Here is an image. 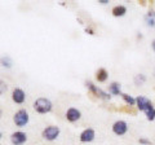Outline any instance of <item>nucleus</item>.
<instances>
[{"label": "nucleus", "instance_id": "obj_1", "mask_svg": "<svg viewBox=\"0 0 155 145\" xmlns=\"http://www.w3.org/2000/svg\"><path fill=\"white\" fill-rule=\"evenodd\" d=\"M34 109L35 112L39 114H47L52 112L53 109V104L49 99H45V97H39L34 101Z\"/></svg>", "mask_w": 155, "mask_h": 145}, {"label": "nucleus", "instance_id": "obj_2", "mask_svg": "<svg viewBox=\"0 0 155 145\" xmlns=\"http://www.w3.org/2000/svg\"><path fill=\"white\" fill-rule=\"evenodd\" d=\"M28 120H30V115H28L26 109H19L13 115V122L16 123L17 127H26Z\"/></svg>", "mask_w": 155, "mask_h": 145}, {"label": "nucleus", "instance_id": "obj_3", "mask_svg": "<svg viewBox=\"0 0 155 145\" xmlns=\"http://www.w3.org/2000/svg\"><path fill=\"white\" fill-rule=\"evenodd\" d=\"M60 133H61L60 127H57V126H48V127L43 130L41 136H43V139L48 140V141H54V140L60 136Z\"/></svg>", "mask_w": 155, "mask_h": 145}, {"label": "nucleus", "instance_id": "obj_4", "mask_svg": "<svg viewBox=\"0 0 155 145\" xmlns=\"http://www.w3.org/2000/svg\"><path fill=\"white\" fill-rule=\"evenodd\" d=\"M85 86H87V88H88L92 93L97 96V97H100V99H102V100H110V99H111V95H109L107 92L102 91V89L100 88V87H97L96 84L92 83V82L87 80V82H85Z\"/></svg>", "mask_w": 155, "mask_h": 145}, {"label": "nucleus", "instance_id": "obj_5", "mask_svg": "<svg viewBox=\"0 0 155 145\" xmlns=\"http://www.w3.org/2000/svg\"><path fill=\"white\" fill-rule=\"evenodd\" d=\"M111 130H113V132L116 136H124V135L128 132V123L123 119H119V120H116V122H114Z\"/></svg>", "mask_w": 155, "mask_h": 145}, {"label": "nucleus", "instance_id": "obj_6", "mask_svg": "<svg viewBox=\"0 0 155 145\" xmlns=\"http://www.w3.org/2000/svg\"><path fill=\"white\" fill-rule=\"evenodd\" d=\"M136 106H137V109L140 112L146 113L149 109L153 108V104H151V101L147 97H145V96H138V97H136Z\"/></svg>", "mask_w": 155, "mask_h": 145}, {"label": "nucleus", "instance_id": "obj_7", "mask_svg": "<svg viewBox=\"0 0 155 145\" xmlns=\"http://www.w3.org/2000/svg\"><path fill=\"white\" fill-rule=\"evenodd\" d=\"M11 141L13 145H23L27 141V135L22 131H16L11 135Z\"/></svg>", "mask_w": 155, "mask_h": 145}, {"label": "nucleus", "instance_id": "obj_8", "mask_svg": "<svg viewBox=\"0 0 155 145\" xmlns=\"http://www.w3.org/2000/svg\"><path fill=\"white\" fill-rule=\"evenodd\" d=\"M12 100L14 101L16 104H23L26 100V93L25 91L19 87H16L13 91H12Z\"/></svg>", "mask_w": 155, "mask_h": 145}, {"label": "nucleus", "instance_id": "obj_9", "mask_svg": "<svg viewBox=\"0 0 155 145\" xmlns=\"http://www.w3.org/2000/svg\"><path fill=\"white\" fill-rule=\"evenodd\" d=\"M96 139V131L93 128H85L84 131H81L79 140L81 143H92Z\"/></svg>", "mask_w": 155, "mask_h": 145}, {"label": "nucleus", "instance_id": "obj_10", "mask_svg": "<svg viewBox=\"0 0 155 145\" xmlns=\"http://www.w3.org/2000/svg\"><path fill=\"white\" fill-rule=\"evenodd\" d=\"M65 117H66V119L69 120V122L74 123V122H78V120L81 118V112L79 109H76V108H70V109H67Z\"/></svg>", "mask_w": 155, "mask_h": 145}, {"label": "nucleus", "instance_id": "obj_11", "mask_svg": "<svg viewBox=\"0 0 155 145\" xmlns=\"http://www.w3.org/2000/svg\"><path fill=\"white\" fill-rule=\"evenodd\" d=\"M109 78V72L106 69H104V67H100L98 70L96 71V79L100 82V83H104V82H106Z\"/></svg>", "mask_w": 155, "mask_h": 145}, {"label": "nucleus", "instance_id": "obj_12", "mask_svg": "<svg viewBox=\"0 0 155 145\" xmlns=\"http://www.w3.org/2000/svg\"><path fill=\"white\" fill-rule=\"evenodd\" d=\"M109 91L111 95H115V96H119L122 95V84L118 83V82H113L110 86H109Z\"/></svg>", "mask_w": 155, "mask_h": 145}, {"label": "nucleus", "instance_id": "obj_13", "mask_svg": "<svg viewBox=\"0 0 155 145\" xmlns=\"http://www.w3.org/2000/svg\"><path fill=\"white\" fill-rule=\"evenodd\" d=\"M113 16L114 17H123L125 13H127V8H125L124 5H116L113 8Z\"/></svg>", "mask_w": 155, "mask_h": 145}, {"label": "nucleus", "instance_id": "obj_14", "mask_svg": "<svg viewBox=\"0 0 155 145\" xmlns=\"http://www.w3.org/2000/svg\"><path fill=\"white\" fill-rule=\"evenodd\" d=\"M146 25L150 27H155V11H149L147 14L145 16Z\"/></svg>", "mask_w": 155, "mask_h": 145}, {"label": "nucleus", "instance_id": "obj_15", "mask_svg": "<svg viewBox=\"0 0 155 145\" xmlns=\"http://www.w3.org/2000/svg\"><path fill=\"white\" fill-rule=\"evenodd\" d=\"M0 65L3 67H7V69H11L13 66V61L9 56H3V57H0Z\"/></svg>", "mask_w": 155, "mask_h": 145}, {"label": "nucleus", "instance_id": "obj_16", "mask_svg": "<svg viewBox=\"0 0 155 145\" xmlns=\"http://www.w3.org/2000/svg\"><path fill=\"white\" fill-rule=\"evenodd\" d=\"M123 97V100L125 101V104H127L129 108H132V106H134L136 105V99L134 97H132L130 95H128V93H122L120 95Z\"/></svg>", "mask_w": 155, "mask_h": 145}, {"label": "nucleus", "instance_id": "obj_17", "mask_svg": "<svg viewBox=\"0 0 155 145\" xmlns=\"http://www.w3.org/2000/svg\"><path fill=\"white\" fill-rule=\"evenodd\" d=\"M133 82H134L136 86H142V84H145V82H146V75L145 74H137L133 78Z\"/></svg>", "mask_w": 155, "mask_h": 145}, {"label": "nucleus", "instance_id": "obj_18", "mask_svg": "<svg viewBox=\"0 0 155 145\" xmlns=\"http://www.w3.org/2000/svg\"><path fill=\"white\" fill-rule=\"evenodd\" d=\"M145 114H146V119L150 120V122H153V120L155 119V108L153 106V108H151V109H149Z\"/></svg>", "mask_w": 155, "mask_h": 145}, {"label": "nucleus", "instance_id": "obj_19", "mask_svg": "<svg viewBox=\"0 0 155 145\" xmlns=\"http://www.w3.org/2000/svg\"><path fill=\"white\" fill-rule=\"evenodd\" d=\"M138 143L141 144V145H153L151 140H149V139H146V137H140V139H138Z\"/></svg>", "mask_w": 155, "mask_h": 145}, {"label": "nucleus", "instance_id": "obj_20", "mask_svg": "<svg viewBox=\"0 0 155 145\" xmlns=\"http://www.w3.org/2000/svg\"><path fill=\"white\" fill-rule=\"evenodd\" d=\"M7 88H8V86H7L5 82H4V80H0V95H3L4 92H5Z\"/></svg>", "mask_w": 155, "mask_h": 145}, {"label": "nucleus", "instance_id": "obj_21", "mask_svg": "<svg viewBox=\"0 0 155 145\" xmlns=\"http://www.w3.org/2000/svg\"><path fill=\"white\" fill-rule=\"evenodd\" d=\"M85 32H87V34H89V35H93V34H94V31L92 30V29H88V27L85 29Z\"/></svg>", "mask_w": 155, "mask_h": 145}, {"label": "nucleus", "instance_id": "obj_22", "mask_svg": "<svg viewBox=\"0 0 155 145\" xmlns=\"http://www.w3.org/2000/svg\"><path fill=\"white\" fill-rule=\"evenodd\" d=\"M151 48H153V51L155 52V39H154V40L151 42Z\"/></svg>", "mask_w": 155, "mask_h": 145}, {"label": "nucleus", "instance_id": "obj_23", "mask_svg": "<svg viewBox=\"0 0 155 145\" xmlns=\"http://www.w3.org/2000/svg\"><path fill=\"white\" fill-rule=\"evenodd\" d=\"M98 2H100L101 4H107V3H109V0H98Z\"/></svg>", "mask_w": 155, "mask_h": 145}, {"label": "nucleus", "instance_id": "obj_24", "mask_svg": "<svg viewBox=\"0 0 155 145\" xmlns=\"http://www.w3.org/2000/svg\"><path fill=\"white\" fill-rule=\"evenodd\" d=\"M2 115H3V110L0 109V117H2Z\"/></svg>", "mask_w": 155, "mask_h": 145}, {"label": "nucleus", "instance_id": "obj_25", "mask_svg": "<svg viewBox=\"0 0 155 145\" xmlns=\"http://www.w3.org/2000/svg\"><path fill=\"white\" fill-rule=\"evenodd\" d=\"M2 137H3V133H2V131H0V140H2Z\"/></svg>", "mask_w": 155, "mask_h": 145}, {"label": "nucleus", "instance_id": "obj_26", "mask_svg": "<svg viewBox=\"0 0 155 145\" xmlns=\"http://www.w3.org/2000/svg\"><path fill=\"white\" fill-rule=\"evenodd\" d=\"M154 75H155V70H154Z\"/></svg>", "mask_w": 155, "mask_h": 145}]
</instances>
